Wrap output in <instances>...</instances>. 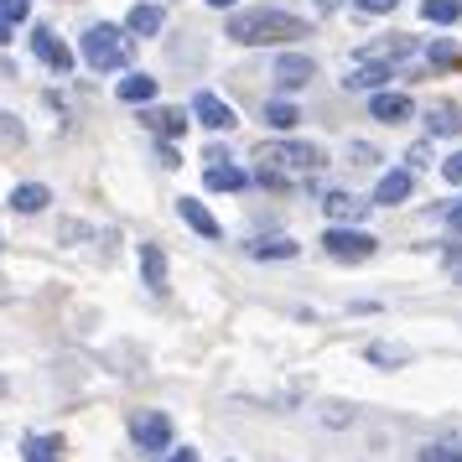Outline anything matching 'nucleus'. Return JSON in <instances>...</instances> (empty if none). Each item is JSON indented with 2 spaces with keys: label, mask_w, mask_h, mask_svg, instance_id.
Instances as JSON below:
<instances>
[{
  "label": "nucleus",
  "mask_w": 462,
  "mask_h": 462,
  "mask_svg": "<svg viewBox=\"0 0 462 462\" xmlns=\"http://www.w3.org/2000/svg\"><path fill=\"white\" fill-rule=\"evenodd\" d=\"M0 395H5V379H0Z\"/></svg>",
  "instance_id": "nucleus-40"
},
{
  "label": "nucleus",
  "mask_w": 462,
  "mask_h": 462,
  "mask_svg": "<svg viewBox=\"0 0 462 462\" xmlns=\"http://www.w3.org/2000/svg\"><path fill=\"white\" fill-rule=\"evenodd\" d=\"M11 42V22H5V16H0V47Z\"/></svg>",
  "instance_id": "nucleus-38"
},
{
  "label": "nucleus",
  "mask_w": 462,
  "mask_h": 462,
  "mask_svg": "<svg viewBox=\"0 0 462 462\" xmlns=\"http://www.w3.org/2000/svg\"><path fill=\"white\" fill-rule=\"evenodd\" d=\"M322 250H328V260H337V265H364V260H374L379 239L364 229H343V224H333V229L322 234Z\"/></svg>",
  "instance_id": "nucleus-4"
},
{
  "label": "nucleus",
  "mask_w": 462,
  "mask_h": 462,
  "mask_svg": "<svg viewBox=\"0 0 462 462\" xmlns=\"http://www.w3.org/2000/svg\"><path fill=\"white\" fill-rule=\"evenodd\" d=\"M141 286L151 296H167V250L162 245H141Z\"/></svg>",
  "instance_id": "nucleus-12"
},
{
  "label": "nucleus",
  "mask_w": 462,
  "mask_h": 462,
  "mask_svg": "<svg viewBox=\"0 0 462 462\" xmlns=\"http://www.w3.org/2000/svg\"><path fill=\"white\" fill-rule=\"evenodd\" d=\"M156 162H162L167 171H177V167H182V156H177V146H171V141H162V146H156Z\"/></svg>",
  "instance_id": "nucleus-34"
},
{
  "label": "nucleus",
  "mask_w": 462,
  "mask_h": 462,
  "mask_svg": "<svg viewBox=\"0 0 462 462\" xmlns=\"http://www.w3.org/2000/svg\"><path fill=\"white\" fill-rule=\"evenodd\" d=\"M203 182H208L213 192H239V188H250V171H239L234 162H208Z\"/></svg>",
  "instance_id": "nucleus-17"
},
{
  "label": "nucleus",
  "mask_w": 462,
  "mask_h": 462,
  "mask_svg": "<svg viewBox=\"0 0 462 462\" xmlns=\"http://www.w3.org/2000/svg\"><path fill=\"white\" fill-rule=\"evenodd\" d=\"M358 11H364V16H390V11H395L400 0H354Z\"/></svg>",
  "instance_id": "nucleus-31"
},
{
  "label": "nucleus",
  "mask_w": 462,
  "mask_h": 462,
  "mask_svg": "<svg viewBox=\"0 0 462 462\" xmlns=\"http://www.w3.org/2000/svg\"><path fill=\"white\" fill-rule=\"evenodd\" d=\"M265 125L271 130H296L301 125V109L286 105V99H265Z\"/></svg>",
  "instance_id": "nucleus-23"
},
{
  "label": "nucleus",
  "mask_w": 462,
  "mask_h": 462,
  "mask_svg": "<svg viewBox=\"0 0 462 462\" xmlns=\"http://www.w3.org/2000/svg\"><path fill=\"white\" fill-rule=\"evenodd\" d=\"M125 26L135 32V37H156V32L167 26V11H162V5H151V0H146V5H130Z\"/></svg>",
  "instance_id": "nucleus-18"
},
{
  "label": "nucleus",
  "mask_w": 462,
  "mask_h": 462,
  "mask_svg": "<svg viewBox=\"0 0 462 462\" xmlns=\"http://www.w3.org/2000/svg\"><path fill=\"white\" fill-rule=\"evenodd\" d=\"M192 120H198L203 130H234V125H239L234 105H224V99L208 94V88H203V94H192Z\"/></svg>",
  "instance_id": "nucleus-9"
},
{
  "label": "nucleus",
  "mask_w": 462,
  "mask_h": 462,
  "mask_svg": "<svg viewBox=\"0 0 462 462\" xmlns=\"http://www.w3.org/2000/svg\"><path fill=\"white\" fill-rule=\"evenodd\" d=\"M457 58H462V52L452 42H431V47H426V63H431V68H452Z\"/></svg>",
  "instance_id": "nucleus-28"
},
{
  "label": "nucleus",
  "mask_w": 462,
  "mask_h": 462,
  "mask_svg": "<svg viewBox=\"0 0 462 462\" xmlns=\"http://www.w3.org/2000/svg\"><path fill=\"white\" fill-rule=\"evenodd\" d=\"M369 115H374L379 125H400V120H411L416 105H411V94H390V88H374V99H369Z\"/></svg>",
  "instance_id": "nucleus-11"
},
{
  "label": "nucleus",
  "mask_w": 462,
  "mask_h": 462,
  "mask_svg": "<svg viewBox=\"0 0 462 462\" xmlns=\"http://www.w3.org/2000/svg\"><path fill=\"white\" fill-rule=\"evenodd\" d=\"M22 462H63V437H26Z\"/></svg>",
  "instance_id": "nucleus-21"
},
{
  "label": "nucleus",
  "mask_w": 462,
  "mask_h": 462,
  "mask_svg": "<svg viewBox=\"0 0 462 462\" xmlns=\"http://www.w3.org/2000/svg\"><path fill=\"white\" fill-rule=\"evenodd\" d=\"M0 250H5V245H0Z\"/></svg>",
  "instance_id": "nucleus-41"
},
{
  "label": "nucleus",
  "mask_w": 462,
  "mask_h": 462,
  "mask_svg": "<svg viewBox=\"0 0 462 462\" xmlns=\"http://www.w3.org/2000/svg\"><path fill=\"white\" fill-rule=\"evenodd\" d=\"M420 462H462V441H431L420 447Z\"/></svg>",
  "instance_id": "nucleus-26"
},
{
  "label": "nucleus",
  "mask_w": 462,
  "mask_h": 462,
  "mask_svg": "<svg viewBox=\"0 0 462 462\" xmlns=\"http://www.w3.org/2000/svg\"><path fill=\"white\" fill-rule=\"evenodd\" d=\"M322 208H328V218H333V224H358L369 203H358L354 192H328V198H322Z\"/></svg>",
  "instance_id": "nucleus-19"
},
{
  "label": "nucleus",
  "mask_w": 462,
  "mask_h": 462,
  "mask_svg": "<svg viewBox=\"0 0 462 462\" xmlns=\"http://www.w3.org/2000/svg\"><path fill=\"white\" fill-rule=\"evenodd\" d=\"M348 156H354L358 167H374V162H379V151H374V146H364V141H354V146H348Z\"/></svg>",
  "instance_id": "nucleus-33"
},
{
  "label": "nucleus",
  "mask_w": 462,
  "mask_h": 462,
  "mask_svg": "<svg viewBox=\"0 0 462 462\" xmlns=\"http://www.w3.org/2000/svg\"><path fill=\"white\" fill-rule=\"evenodd\" d=\"M0 16L5 22H26L32 16V0H0Z\"/></svg>",
  "instance_id": "nucleus-29"
},
{
  "label": "nucleus",
  "mask_w": 462,
  "mask_h": 462,
  "mask_svg": "<svg viewBox=\"0 0 462 462\" xmlns=\"http://www.w3.org/2000/svg\"><path fill=\"white\" fill-rule=\"evenodd\" d=\"M167 462H198V452H192V447H182V452H171Z\"/></svg>",
  "instance_id": "nucleus-36"
},
{
  "label": "nucleus",
  "mask_w": 462,
  "mask_h": 462,
  "mask_svg": "<svg viewBox=\"0 0 462 462\" xmlns=\"http://www.w3.org/2000/svg\"><path fill=\"white\" fill-rule=\"evenodd\" d=\"M426 130H431V135H457V130H462V115H457L452 105H437L431 115H426Z\"/></svg>",
  "instance_id": "nucleus-25"
},
{
  "label": "nucleus",
  "mask_w": 462,
  "mask_h": 462,
  "mask_svg": "<svg viewBox=\"0 0 462 462\" xmlns=\"http://www.w3.org/2000/svg\"><path fill=\"white\" fill-rule=\"evenodd\" d=\"M47 203H52V192H47L42 182H16V188H11V208L16 213H42Z\"/></svg>",
  "instance_id": "nucleus-20"
},
{
  "label": "nucleus",
  "mask_w": 462,
  "mask_h": 462,
  "mask_svg": "<svg viewBox=\"0 0 462 462\" xmlns=\"http://www.w3.org/2000/svg\"><path fill=\"white\" fill-rule=\"evenodd\" d=\"M390 79H395V68L390 63H358L354 73L343 79V88H348V94H369V88H384Z\"/></svg>",
  "instance_id": "nucleus-15"
},
{
  "label": "nucleus",
  "mask_w": 462,
  "mask_h": 462,
  "mask_svg": "<svg viewBox=\"0 0 462 462\" xmlns=\"http://www.w3.org/2000/svg\"><path fill=\"white\" fill-rule=\"evenodd\" d=\"M84 63L94 68V73H120V68L135 58V32L130 26H109V22H99V26H88L84 32Z\"/></svg>",
  "instance_id": "nucleus-3"
},
{
  "label": "nucleus",
  "mask_w": 462,
  "mask_h": 462,
  "mask_svg": "<svg viewBox=\"0 0 462 462\" xmlns=\"http://www.w3.org/2000/svg\"><path fill=\"white\" fill-rule=\"evenodd\" d=\"M177 213H182V224H188L192 234H203V239H224V229H218V218H213L198 198H177Z\"/></svg>",
  "instance_id": "nucleus-14"
},
{
  "label": "nucleus",
  "mask_w": 462,
  "mask_h": 462,
  "mask_svg": "<svg viewBox=\"0 0 462 462\" xmlns=\"http://www.w3.org/2000/svg\"><path fill=\"white\" fill-rule=\"evenodd\" d=\"M271 79H275V88L296 94V88H307L317 79V63L307 58V52H281V58H275V68H271Z\"/></svg>",
  "instance_id": "nucleus-7"
},
{
  "label": "nucleus",
  "mask_w": 462,
  "mask_h": 462,
  "mask_svg": "<svg viewBox=\"0 0 462 462\" xmlns=\"http://www.w3.org/2000/svg\"><path fill=\"white\" fill-rule=\"evenodd\" d=\"M239 47H281V42H301V37H312V26L291 16V11H275V5H260V11H239L229 22V32Z\"/></svg>",
  "instance_id": "nucleus-2"
},
{
  "label": "nucleus",
  "mask_w": 462,
  "mask_h": 462,
  "mask_svg": "<svg viewBox=\"0 0 462 462\" xmlns=\"http://www.w3.org/2000/svg\"><path fill=\"white\" fill-rule=\"evenodd\" d=\"M411 188H416V171H411V167L384 171V177H379V188H374V203H379V208H395V203L411 198Z\"/></svg>",
  "instance_id": "nucleus-13"
},
{
  "label": "nucleus",
  "mask_w": 462,
  "mask_h": 462,
  "mask_svg": "<svg viewBox=\"0 0 462 462\" xmlns=\"http://www.w3.org/2000/svg\"><path fill=\"white\" fill-rule=\"evenodd\" d=\"M405 162H411V171L426 167V162H431V141H416V146L405 151Z\"/></svg>",
  "instance_id": "nucleus-32"
},
{
  "label": "nucleus",
  "mask_w": 462,
  "mask_h": 462,
  "mask_svg": "<svg viewBox=\"0 0 462 462\" xmlns=\"http://www.w3.org/2000/svg\"><path fill=\"white\" fill-rule=\"evenodd\" d=\"M337 5H343V0H317V11H322V16H333Z\"/></svg>",
  "instance_id": "nucleus-37"
},
{
  "label": "nucleus",
  "mask_w": 462,
  "mask_h": 462,
  "mask_svg": "<svg viewBox=\"0 0 462 462\" xmlns=\"http://www.w3.org/2000/svg\"><path fill=\"white\" fill-rule=\"evenodd\" d=\"M411 52H416V37L390 32V37H379V42L358 47V63H400V58H411Z\"/></svg>",
  "instance_id": "nucleus-10"
},
{
  "label": "nucleus",
  "mask_w": 462,
  "mask_h": 462,
  "mask_svg": "<svg viewBox=\"0 0 462 462\" xmlns=\"http://www.w3.org/2000/svg\"><path fill=\"white\" fill-rule=\"evenodd\" d=\"M130 437H135V447L141 452H171V416L167 411H135V420H130Z\"/></svg>",
  "instance_id": "nucleus-5"
},
{
  "label": "nucleus",
  "mask_w": 462,
  "mask_h": 462,
  "mask_svg": "<svg viewBox=\"0 0 462 462\" xmlns=\"http://www.w3.org/2000/svg\"><path fill=\"white\" fill-rule=\"evenodd\" d=\"M441 177H447L452 188H462V151H452V156L441 162Z\"/></svg>",
  "instance_id": "nucleus-30"
},
{
  "label": "nucleus",
  "mask_w": 462,
  "mask_h": 462,
  "mask_svg": "<svg viewBox=\"0 0 462 462\" xmlns=\"http://www.w3.org/2000/svg\"><path fill=\"white\" fill-rule=\"evenodd\" d=\"M32 52H37V63L52 68L58 79H68V73H73V63H79V58H73V47H68L52 26H37V32H32Z\"/></svg>",
  "instance_id": "nucleus-6"
},
{
  "label": "nucleus",
  "mask_w": 462,
  "mask_h": 462,
  "mask_svg": "<svg viewBox=\"0 0 462 462\" xmlns=\"http://www.w3.org/2000/svg\"><path fill=\"white\" fill-rule=\"evenodd\" d=\"M245 250H250V260H296V254H301V245H296V239H286V234H265V239H250Z\"/></svg>",
  "instance_id": "nucleus-16"
},
{
  "label": "nucleus",
  "mask_w": 462,
  "mask_h": 462,
  "mask_svg": "<svg viewBox=\"0 0 462 462\" xmlns=\"http://www.w3.org/2000/svg\"><path fill=\"white\" fill-rule=\"evenodd\" d=\"M0 135H11V141H26V130L11 120V115H0Z\"/></svg>",
  "instance_id": "nucleus-35"
},
{
  "label": "nucleus",
  "mask_w": 462,
  "mask_h": 462,
  "mask_svg": "<svg viewBox=\"0 0 462 462\" xmlns=\"http://www.w3.org/2000/svg\"><path fill=\"white\" fill-rule=\"evenodd\" d=\"M328 171V151L301 141H260L254 146V182L271 192H296Z\"/></svg>",
  "instance_id": "nucleus-1"
},
{
  "label": "nucleus",
  "mask_w": 462,
  "mask_h": 462,
  "mask_svg": "<svg viewBox=\"0 0 462 462\" xmlns=\"http://www.w3.org/2000/svg\"><path fill=\"white\" fill-rule=\"evenodd\" d=\"M208 5H213V11H229L234 0H208Z\"/></svg>",
  "instance_id": "nucleus-39"
},
{
  "label": "nucleus",
  "mask_w": 462,
  "mask_h": 462,
  "mask_svg": "<svg viewBox=\"0 0 462 462\" xmlns=\"http://www.w3.org/2000/svg\"><path fill=\"white\" fill-rule=\"evenodd\" d=\"M420 16L431 26H452L462 16V0H420Z\"/></svg>",
  "instance_id": "nucleus-24"
},
{
  "label": "nucleus",
  "mask_w": 462,
  "mask_h": 462,
  "mask_svg": "<svg viewBox=\"0 0 462 462\" xmlns=\"http://www.w3.org/2000/svg\"><path fill=\"white\" fill-rule=\"evenodd\" d=\"M405 358H411V348H395V343H369V364H390V369H395V364H405Z\"/></svg>",
  "instance_id": "nucleus-27"
},
{
  "label": "nucleus",
  "mask_w": 462,
  "mask_h": 462,
  "mask_svg": "<svg viewBox=\"0 0 462 462\" xmlns=\"http://www.w3.org/2000/svg\"><path fill=\"white\" fill-rule=\"evenodd\" d=\"M457 275H462V271H457Z\"/></svg>",
  "instance_id": "nucleus-42"
},
{
  "label": "nucleus",
  "mask_w": 462,
  "mask_h": 462,
  "mask_svg": "<svg viewBox=\"0 0 462 462\" xmlns=\"http://www.w3.org/2000/svg\"><path fill=\"white\" fill-rule=\"evenodd\" d=\"M125 105H151L156 99V79L151 73H130V79H120V88H115Z\"/></svg>",
  "instance_id": "nucleus-22"
},
{
  "label": "nucleus",
  "mask_w": 462,
  "mask_h": 462,
  "mask_svg": "<svg viewBox=\"0 0 462 462\" xmlns=\"http://www.w3.org/2000/svg\"><path fill=\"white\" fill-rule=\"evenodd\" d=\"M188 120L192 115H182V109H171V105H141V125H146L156 141H182Z\"/></svg>",
  "instance_id": "nucleus-8"
}]
</instances>
